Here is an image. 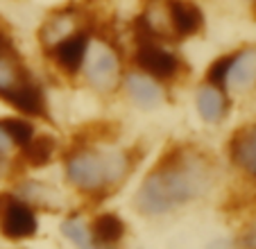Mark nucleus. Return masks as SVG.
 <instances>
[{"instance_id": "f257e3e1", "label": "nucleus", "mask_w": 256, "mask_h": 249, "mask_svg": "<svg viewBox=\"0 0 256 249\" xmlns=\"http://www.w3.org/2000/svg\"><path fill=\"white\" fill-rule=\"evenodd\" d=\"M204 190L202 172L195 168H184V166H170L166 170H156L154 174L143 182L138 195H136V206L143 213H166L174 206L198 197Z\"/></svg>"}, {"instance_id": "f03ea898", "label": "nucleus", "mask_w": 256, "mask_h": 249, "mask_svg": "<svg viewBox=\"0 0 256 249\" xmlns=\"http://www.w3.org/2000/svg\"><path fill=\"white\" fill-rule=\"evenodd\" d=\"M66 172L72 186L96 190L106 182V158H100L98 154H80L68 161Z\"/></svg>"}, {"instance_id": "7ed1b4c3", "label": "nucleus", "mask_w": 256, "mask_h": 249, "mask_svg": "<svg viewBox=\"0 0 256 249\" xmlns=\"http://www.w3.org/2000/svg\"><path fill=\"white\" fill-rule=\"evenodd\" d=\"M86 75L98 88H109L118 80V57L104 46H93L86 62Z\"/></svg>"}, {"instance_id": "20e7f679", "label": "nucleus", "mask_w": 256, "mask_h": 249, "mask_svg": "<svg viewBox=\"0 0 256 249\" xmlns=\"http://www.w3.org/2000/svg\"><path fill=\"white\" fill-rule=\"evenodd\" d=\"M136 64H138L148 75L159 77V80L172 77L174 70H177V59H174L168 50L152 44L150 38H148V41H140L138 52H136Z\"/></svg>"}, {"instance_id": "39448f33", "label": "nucleus", "mask_w": 256, "mask_h": 249, "mask_svg": "<svg viewBox=\"0 0 256 249\" xmlns=\"http://www.w3.org/2000/svg\"><path fill=\"white\" fill-rule=\"evenodd\" d=\"M36 231V218L25 204L7 200L2 208V234L12 240L30 238Z\"/></svg>"}, {"instance_id": "423d86ee", "label": "nucleus", "mask_w": 256, "mask_h": 249, "mask_svg": "<svg viewBox=\"0 0 256 249\" xmlns=\"http://www.w3.org/2000/svg\"><path fill=\"white\" fill-rule=\"evenodd\" d=\"M168 14L172 20V28L182 36H190L202 28V14L188 0H172L168 5Z\"/></svg>"}, {"instance_id": "0eeeda50", "label": "nucleus", "mask_w": 256, "mask_h": 249, "mask_svg": "<svg viewBox=\"0 0 256 249\" xmlns=\"http://www.w3.org/2000/svg\"><path fill=\"white\" fill-rule=\"evenodd\" d=\"M229 84L236 88H250L256 82V48L245 50L238 57L232 59V66L227 72Z\"/></svg>"}, {"instance_id": "6e6552de", "label": "nucleus", "mask_w": 256, "mask_h": 249, "mask_svg": "<svg viewBox=\"0 0 256 249\" xmlns=\"http://www.w3.org/2000/svg\"><path fill=\"white\" fill-rule=\"evenodd\" d=\"M127 93H130L132 100H134L138 106H143V109L156 106L161 102V98H164L161 88L156 86L152 80H148L145 75H130L127 77Z\"/></svg>"}, {"instance_id": "1a4fd4ad", "label": "nucleus", "mask_w": 256, "mask_h": 249, "mask_svg": "<svg viewBox=\"0 0 256 249\" xmlns=\"http://www.w3.org/2000/svg\"><path fill=\"white\" fill-rule=\"evenodd\" d=\"M84 54H86V38H84L82 34L64 38L62 44H57V50H54L57 62L62 64L66 70H78Z\"/></svg>"}, {"instance_id": "9d476101", "label": "nucleus", "mask_w": 256, "mask_h": 249, "mask_svg": "<svg viewBox=\"0 0 256 249\" xmlns=\"http://www.w3.org/2000/svg\"><path fill=\"white\" fill-rule=\"evenodd\" d=\"M7 100L16 106V109L25 111V114H44V98H41V91L34 88L30 82H23L20 86H16L12 93H7Z\"/></svg>"}, {"instance_id": "9b49d317", "label": "nucleus", "mask_w": 256, "mask_h": 249, "mask_svg": "<svg viewBox=\"0 0 256 249\" xmlns=\"http://www.w3.org/2000/svg\"><path fill=\"white\" fill-rule=\"evenodd\" d=\"M125 234V226L122 222L118 220L116 216L112 213H104V216L96 218L91 226V240L98 244H112V242H118Z\"/></svg>"}, {"instance_id": "f8f14e48", "label": "nucleus", "mask_w": 256, "mask_h": 249, "mask_svg": "<svg viewBox=\"0 0 256 249\" xmlns=\"http://www.w3.org/2000/svg\"><path fill=\"white\" fill-rule=\"evenodd\" d=\"M234 158L245 170L256 174V127H250L234 140Z\"/></svg>"}, {"instance_id": "ddd939ff", "label": "nucleus", "mask_w": 256, "mask_h": 249, "mask_svg": "<svg viewBox=\"0 0 256 249\" xmlns=\"http://www.w3.org/2000/svg\"><path fill=\"white\" fill-rule=\"evenodd\" d=\"M198 109L202 114L204 120L208 122H216L224 116L227 111V98L222 96V91H218V88H202L198 93Z\"/></svg>"}, {"instance_id": "4468645a", "label": "nucleus", "mask_w": 256, "mask_h": 249, "mask_svg": "<svg viewBox=\"0 0 256 249\" xmlns=\"http://www.w3.org/2000/svg\"><path fill=\"white\" fill-rule=\"evenodd\" d=\"M25 148V161L30 166H46L54 154V140L50 136H39V138H30Z\"/></svg>"}, {"instance_id": "2eb2a0df", "label": "nucleus", "mask_w": 256, "mask_h": 249, "mask_svg": "<svg viewBox=\"0 0 256 249\" xmlns=\"http://www.w3.org/2000/svg\"><path fill=\"white\" fill-rule=\"evenodd\" d=\"M2 130L7 132V136L12 138V143L16 145H25L30 138L34 136V130H32V124L25 122V120H16V118H7L2 120Z\"/></svg>"}, {"instance_id": "dca6fc26", "label": "nucleus", "mask_w": 256, "mask_h": 249, "mask_svg": "<svg viewBox=\"0 0 256 249\" xmlns=\"http://www.w3.org/2000/svg\"><path fill=\"white\" fill-rule=\"evenodd\" d=\"M62 231L70 242L75 244H88L91 242V229H86L82 218H70L62 224Z\"/></svg>"}, {"instance_id": "f3484780", "label": "nucleus", "mask_w": 256, "mask_h": 249, "mask_svg": "<svg viewBox=\"0 0 256 249\" xmlns=\"http://www.w3.org/2000/svg\"><path fill=\"white\" fill-rule=\"evenodd\" d=\"M20 84H23V82H20L16 68L7 62H0V93L7 96V93H12L16 86H20Z\"/></svg>"}, {"instance_id": "a211bd4d", "label": "nucleus", "mask_w": 256, "mask_h": 249, "mask_svg": "<svg viewBox=\"0 0 256 249\" xmlns=\"http://www.w3.org/2000/svg\"><path fill=\"white\" fill-rule=\"evenodd\" d=\"M127 170V161L122 154H109L106 156V182H118Z\"/></svg>"}, {"instance_id": "6ab92c4d", "label": "nucleus", "mask_w": 256, "mask_h": 249, "mask_svg": "<svg viewBox=\"0 0 256 249\" xmlns=\"http://www.w3.org/2000/svg\"><path fill=\"white\" fill-rule=\"evenodd\" d=\"M232 59H234V57H222V59H218V62L213 64L211 70H208V82H211V84H218V86H222L224 80H227L229 66H232Z\"/></svg>"}, {"instance_id": "aec40b11", "label": "nucleus", "mask_w": 256, "mask_h": 249, "mask_svg": "<svg viewBox=\"0 0 256 249\" xmlns=\"http://www.w3.org/2000/svg\"><path fill=\"white\" fill-rule=\"evenodd\" d=\"M12 148V138L7 136V132L2 130V124H0V152H7Z\"/></svg>"}, {"instance_id": "412c9836", "label": "nucleus", "mask_w": 256, "mask_h": 249, "mask_svg": "<svg viewBox=\"0 0 256 249\" xmlns=\"http://www.w3.org/2000/svg\"><path fill=\"white\" fill-rule=\"evenodd\" d=\"M2 46H5V41H2V36H0V54H2V50H5Z\"/></svg>"}, {"instance_id": "4be33fe9", "label": "nucleus", "mask_w": 256, "mask_h": 249, "mask_svg": "<svg viewBox=\"0 0 256 249\" xmlns=\"http://www.w3.org/2000/svg\"><path fill=\"white\" fill-rule=\"evenodd\" d=\"M254 14H256V2H254Z\"/></svg>"}]
</instances>
